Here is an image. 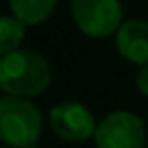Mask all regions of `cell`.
Masks as SVG:
<instances>
[{"mask_svg": "<svg viewBox=\"0 0 148 148\" xmlns=\"http://www.w3.org/2000/svg\"><path fill=\"white\" fill-rule=\"evenodd\" d=\"M51 85L49 61L33 49H16L0 57V87L6 95L35 97Z\"/></svg>", "mask_w": 148, "mask_h": 148, "instance_id": "6da1fadb", "label": "cell"}, {"mask_svg": "<svg viewBox=\"0 0 148 148\" xmlns=\"http://www.w3.org/2000/svg\"><path fill=\"white\" fill-rule=\"evenodd\" d=\"M43 132V116L29 97L0 99V138L12 148H33Z\"/></svg>", "mask_w": 148, "mask_h": 148, "instance_id": "7a4b0ae2", "label": "cell"}, {"mask_svg": "<svg viewBox=\"0 0 148 148\" xmlns=\"http://www.w3.org/2000/svg\"><path fill=\"white\" fill-rule=\"evenodd\" d=\"M71 16L77 29L91 39H108L124 23L120 0H71Z\"/></svg>", "mask_w": 148, "mask_h": 148, "instance_id": "3957f363", "label": "cell"}, {"mask_svg": "<svg viewBox=\"0 0 148 148\" xmlns=\"http://www.w3.org/2000/svg\"><path fill=\"white\" fill-rule=\"evenodd\" d=\"M93 142L95 148H144L146 126L134 112L116 110L97 122Z\"/></svg>", "mask_w": 148, "mask_h": 148, "instance_id": "277c9868", "label": "cell"}, {"mask_svg": "<svg viewBox=\"0 0 148 148\" xmlns=\"http://www.w3.org/2000/svg\"><path fill=\"white\" fill-rule=\"evenodd\" d=\"M51 132L65 142H85L93 138L97 122L93 114L79 101H61L49 112Z\"/></svg>", "mask_w": 148, "mask_h": 148, "instance_id": "5b68a950", "label": "cell"}, {"mask_svg": "<svg viewBox=\"0 0 148 148\" xmlns=\"http://www.w3.org/2000/svg\"><path fill=\"white\" fill-rule=\"evenodd\" d=\"M118 53L134 65H148V21L130 18L124 21L116 33Z\"/></svg>", "mask_w": 148, "mask_h": 148, "instance_id": "8992f818", "label": "cell"}, {"mask_svg": "<svg viewBox=\"0 0 148 148\" xmlns=\"http://www.w3.org/2000/svg\"><path fill=\"white\" fill-rule=\"evenodd\" d=\"M59 0H8L10 14L23 21L27 27L45 23L57 8Z\"/></svg>", "mask_w": 148, "mask_h": 148, "instance_id": "52a82bcc", "label": "cell"}, {"mask_svg": "<svg viewBox=\"0 0 148 148\" xmlns=\"http://www.w3.org/2000/svg\"><path fill=\"white\" fill-rule=\"evenodd\" d=\"M25 31H27V25L12 14H6L0 18V53L4 55V53L21 49Z\"/></svg>", "mask_w": 148, "mask_h": 148, "instance_id": "ba28073f", "label": "cell"}, {"mask_svg": "<svg viewBox=\"0 0 148 148\" xmlns=\"http://www.w3.org/2000/svg\"><path fill=\"white\" fill-rule=\"evenodd\" d=\"M136 87H138V91L144 97H148V65H142L140 67V71L136 75Z\"/></svg>", "mask_w": 148, "mask_h": 148, "instance_id": "9c48e42d", "label": "cell"}, {"mask_svg": "<svg viewBox=\"0 0 148 148\" xmlns=\"http://www.w3.org/2000/svg\"><path fill=\"white\" fill-rule=\"evenodd\" d=\"M2 148H12V146H2Z\"/></svg>", "mask_w": 148, "mask_h": 148, "instance_id": "30bf717a", "label": "cell"}]
</instances>
